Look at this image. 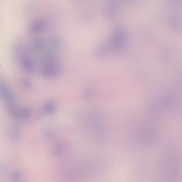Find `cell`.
Here are the masks:
<instances>
[{
    "label": "cell",
    "instance_id": "obj_1",
    "mask_svg": "<svg viewBox=\"0 0 182 182\" xmlns=\"http://www.w3.org/2000/svg\"><path fill=\"white\" fill-rule=\"evenodd\" d=\"M18 58L19 64L23 70L27 72H33L35 70V65L31 55L27 49H19L18 52Z\"/></svg>",
    "mask_w": 182,
    "mask_h": 182
},
{
    "label": "cell",
    "instance_id": "obj_2",
    "mask_svg": "<svg viewBox=\"0 0 182 182\" xmlns=\"http://www.w3.org/2000/svg\"><path fill=\"white\" fill-rule=\"evenodd\" d=\"M48 27V21L44 18H36L30 23L28 31L32 35H39L44 32Z\"/></svg>",
    "mask_w": 182,
    "mask_h": 182
},
{
    "label": "cell",
    "instance_id": "obj_3",
    "mask_svg": "<svg viewBox=\"0 0 182 182\" xmlns=\"http://www.w3.org/2000/svg\"><path fill=\"white\" fill-rule=\"evenodd\" d=\"M46 46V41L43 39H39L33 42L32 45L33 49L35 51L40 52V51H43V50L45 49Z\"/></svg>",
    "mask_w": 182,
    "mask_h": 182
}]
</instances>
